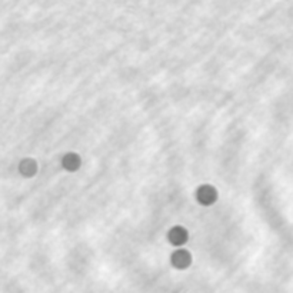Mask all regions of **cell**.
<instances>
[{"label": "cell", "mask_w": 293, "mask_h": 293, "mask_svg": "<svg viewBox=\"0 0 293 293\" xmlns=\"http://www.w3.org/2000/svg\"><path fill=\"white\" fill-rule=\"evenodd\" d=\"M196 199L203 206H211L218 200V192L212 185H202L196 190Z\"/></svg>", "instance_id": "6da1fadb"}, {"label": "cell", "mask_w": 293, "mask_h": 293, "mask_svg": "<svg viewBox=\"0 0 293 293\" xmlns=\"http://www.w3.org/2000/svg\"><path fill=\"white\" fill-rule=\"evenodd\" d=\"M62 164H63V168H65L66 171L76 172L80 168L81 164L80 156L76 155V153H67V155L63 156Z\"/></svg>", "instance_id": "277c9868"}, {"label": "cell", "mask_w": 293, "mask_h": 293, "mask_svg": "<svg viewBox=\"0 0 293 293\" xmlns=\"http://www.w3.org/2000/svg\"><path fill=\"white\" fill-rule=\"evenodd\" d=\"M19 171H20V173H22L23 176L30 178V176H33V175L36 173V171H37V164H36V162H34L33 159H23V160L20 162V164H19Z\"/></svg>", "instance_id": "5b68a950"}, {"label": "cell", "mask_w": 293, "mask_h": 293, "mask_svg": "<svg viewBox=\"0 0 293 293\" xmlns=\"http://www.w3.org/2000/svg\"><path fill=\"white\" fill-rule=\"evenodd\" d=\"M172 265L178 269H186L190 266L192 263V255L185 250V249H179V250H175L171 258Z\"/></svg>", "instance_id": "7a4b0ae2"}, {"label": "cell", "mask_w": 293, "mask_h": 293, "mask_svg": "<svg viewBox=\"0 0 293 293\" xmlns=\"http://www.w3.org/2000/svg\"><path fill=\"white\" fill-rule=\"evenodd\" d=\"M168 239H169V242H171L173 246H182V244H185L187 242L189 233H187V230L185 228L175 226V228H172L171 230H169Z\"/></svg>", "instance_id": "3957f363"}]
</instances>
